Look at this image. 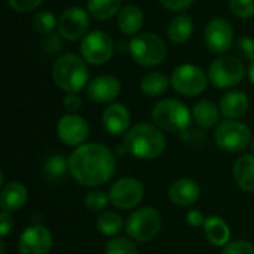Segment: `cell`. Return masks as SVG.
<instances>
[{
    "label": "cell",
    "mask_w": 254,
    "mask_h": 254,
    "mask_svg": "<svg viewBox=\"0 0 254 254\" xmlns=\"http://www.w3.org/2000/svg\"><path fill=\"white\" fill-rule=\"evenodd\" d=\"M68 170L73 179L85 188L107 183L116 170L115 155L101 143H85L68 156Z\"/></svg>",
    "instance_id": "cell-1"
},
{
    "label": "cell",
    "mask_w": 254,
    "mask_h": 254,
    "mask_svg": "<svg viewBox=\"0 0 254 254\" xmlns=\"http://www.w3.org/2000/svg\"><path fill=\"white\" fill-rule=\"evenodd\" d=\"M124 147L137 159L152 161L165 150L164 132L152 124H137L125 134Z\"/></svg>",
    "instance_id": "cell-2"
},
{
    "label": "cell",
    "mask_w": 254,
    "mask_h": 254,
    "mask_svg": "<svg viewBox=\"0 0 254 254\" xmlns=\"http://www.w3.org/2000/svg\"><path fill=\"white\" fill-rule=\"evenodd\" d=\"M52 77L55 85L67 94H77L88 83L89 70L85 60L74 54H65L55 60Z\"/></svg>",
    "instance_id": "cell-3"
},
{
    "label": "cell",
    "mask_w": 254,
    "mask_h": 254,
    "mask_svg": "<svg viewBox=\"0 0 254 254\" xmlns=\"http://www.w3.org/2000/svg\"><path fill=\"white\" fill-rule=\"evenodd\" d=\"M152 121L161 131L182 132L190 124V112L182 101L165 98L155 104L152 110Z\"/></svg>",
    "instance_id": "cell-4"
},
{
    "label": "cell",
    "mask_w": 254,
    "mask_h": 254,
    "mask_svg": "<svg viewBox=\"0 0 254 254\" xmlns=\"http://www.w3.org/2000/svg\"><path fill=\"white\" fill-rule=\"evenodd\" d=\"M128 51L135 63L144 67H155L167 58L165 42L153 33L135 34L128 43Z\"/></svg>",
    "instance_id": "cell-5"
},
{
    "label": "cell",
    "mask_w": 254,
    "mask_h": 254,
    "mask_svg": "<svg viewBox=\"0 0 254 254\" xmlns=\"http://www.w3.org/2000/svg\"><path fill=\"white\" fill-rule=\"evenodd\" d=\"M162 228V217L158 210L152 207H143L135 210L125 223L127 235L138 243L152 241Z\"/></svg>",
    "instance_id": "cell-6"
},
{
    "label": "cell",
    "mask_w": 254,
    "mask_h": 254,
    "mask_svg": "<svg viewBox=\"0 0 254 254\" xmlns=\"http://www.w3.org/2000/svg\"><path fill=\"white\" fill-rule=\"evenodd\" d=\"M214 140L222 150L229 153H238L250 144L252 131L243 122H238L235 119H226L217 125Z\"/></svg>",
    "instance_id": "cell-7"
},
{
    "label": "cell",
    "mask_w": 254,
    "mask_h": 254,
    "mask_svg": "<svg viewBox=\"0 0 254 254\" xmlns=\"http://www.w3.org/2000/svg\"><path fill=\"white\" fill-rule=\"evenodd\" d=\"M246 67L240 58L222 57L211 63L208 68V80L220 89L232 88L243 82Z\"/></svg>",
    "instance_id": "cell-8"
},
{
    "label": "cell",
    "mask_w": 254,
    "mask_h": 254,
    "mask_svg": "<svg viewBox=\"0 0 254 254\" xmlns=\"http://www.w3.org/2000/svg\"><path fill=\"white\" fill-rule=\"evenodd\" d=\"M208 76L193 64H182L171 74L173 88L186 97H195L205 91Z\"/></svg>",
    "instance_id": "cell-9"
},
{
    "label": "cell",
    "mask_w": 254,
    "mask_h": 254,
    "mask_svg": "<svg viewBox=\"0 0 254 254\" xmlns=\"http://www.w3.org/2000/svg\"><path fill=\"white\" fill-rule=\"evenodd\" d=\"M115 51L112 37L101 30L91 31L85 34L80 42V54L83 60L94 65H101L107 63Z\"/></svg>",
    "instance_id": "cell-10"
},
{
    "label": "cell",
    "mask_w": 254,
    "mask_h": 254,
    "mask_svg": "<svg viewBox=\"0 0 254 254\" xmlns=\"http://www.w3.org/2000/svg\"><path fill=\"white\" fill-rule=\"evenodd\" d=\"M143 198H144V188L134 177H122L116 180L109 190L110 204L119 210L135 208L143 201Z\"/></svg>",
    "instance_id": "cell-11"
},
{
    "label": "cell",
    "mask_w": 254,
    "mask_h": 254,
    "mask_svg": "<svg viewBox=\"0 0 254 254\" xmlns=\"http://www.w3.org/2000/svg\"><path fill=\"white\" fill-rule=\"evenodd\" d=\"M204 39L207 48L213 54H223L234 46V28L226 19L214 18L207 24Z\"/></svg>",
    "instance_id": "cell-12"
},
{
    "label": "cell",
    "mask_w": 254,
    "mask_h": 254,
    "mask_svg": "<svg viewBox=\"0 0 254 254\" xmlns=\"http://www.w3.org/2000/svg\"><path fill=\"white\" fill-rule=\"evenodd\" d=\"M57 135L58 138L70 147H79L85 144V140L89 135L88 122L77 115L68 113L64 115L57 125Z\"/></svg>",
    "instance_id": "cell-13"
},
{
    "label": "cell",
    "mask_w": 254,
    "mask_h": 254,
    "mask_svg": "<svg viewBox=\"0 0 254 254\" xmlns=\"http://www.w3.org/2000/svg\"><path fill=\"white\" fill-rule=\"evenodd\" d=\"M52 249V235L43 225L28 226L18 240L19 254H48Z\"/></svg>",
    "instance_id": "cell-14"
},
{
    "label": "cell",
    "mask_w": 254,
    "mask_h": 254,
    "mask_svg": "<svg viewBox=\"0 0 254 254\" xmlns=\"http://www.w3.org/2000/svg\"><path fill=\"white\" fill-rule=\"evenodd\" d=\"M89 27V15L82 7L65 9L58 19V33L67 40H77L85 37Z\"/></svg>",
    "instance_id": "cell-15"
},
{
    "label": "cell",
    "mask_w": 254,
    "mask_h": 254,
    "mask_svg": "<svg viewBox=\"0 0 254 254\" xmlns=\"http://www.w3.org/2000/svg\"><path fill=\"white\" fill-rule=\"evenodd\" d=\"M119 92L121 82L118 77L112 74H100L94 77L86 88L88 98L97 104H107L113 101L119 95Z\"/></svg>",
    "instance_id": "cell-16"
},
{
    "label": "cell",
    "mask_w": 254,
    "mask_h": 254,
    "mask_svg": "<svg viewBox=\"0 0 254 254\" xmlns=\"http://www.w3.org/2000/svg\"><path fill=\"white\" fill-rule=\"evenodd\" d=\"M101 122H103L104 129L110 135H122L129 131L131 113L127 109V106L121 103H113L104 109Z\"/></svg>",
    "instance_id": "cell-17"
},
{
    "label": "cell",
    "mask_w": 254,
    "mask_h": 254,
    "mask_svg": "<svg viewBox=\"0 0 254 254\" xmlns=\"http://www.w3.org/2000/svg\"><path fill=\"white\" fill-rule=\"evenodd\" d=\"M199 195L198 183L190 179H179L168 189V198L177 207H190L198 201Z\"/></svg>",
    "instance_id": "cell-18"
},
{
    "label": "cell",
    "mask_w": 254,
    "mask_h": 254,
    "mask_svg": "<svg viewBox=\"0 0 254 254\" xmlns=\"http://www.w3.org/2000/svg\"><path fill=\"white\" fill-rule=\"evenodd\" d=\"M27 198H28V192H27V188L22 183L10 182L7 185H3V188L0 190L1 211L13 213L16 210H19L27 202Z\"/></svg>",
    "instance_id": "cell-19"
},
{
    "label": "cell",
    "mask_w": 254,
    "mask_h": 254,
    "mask_svg": "<svg viewBox=\"0 0 254 254\" xmlns=\"http://www.w3.org/2000/svg\"><path fill=\"white\" fill-rule=\"evenodd\" d=\"M250 107L249 97L243 91H229L226 92L219 104L220 113L228 119H238L247 113Z\"/></svg>",
    "instance_id": "cell-20"
},
{
    "label": "cell",
    "mask_w": 254,
    "mask_h": 254,
    "mask_svg": "<svg viewBox=\"0 0 254 254\" xmlns=\"http://www.w3.org/2000/svg\"><path fill=\"white\" fill-rule=\"evenodd\" d=\"M144 24V13L135 4H127L118 13V28L124 34H137Z\"/></svg>",
    "instance_id": "cell-21"
},
{
    "label": "cell",
    "mask_w": 254,
    "mask_h": 254,
    "mask_svg": "<svg viewBox=\"0 0 254 254\" xmlns=\"http://www.w3.org/2000/svg\"><path fill=\"white\" fill-rule=\"evenodd\" d=\"M234 179L244 192H254V155H243L234 164Z\"/></svg>",
    "instance_id": "cell-22"
},
{
    "label": "cell",
    "mask_w": 254,
    "mask_h": 254,
    "mask_svg": "<svg viewBox=\"0 0 254 254\" xmlns=\"http://www.w3.org/2000/svg\"><path fill=\"white\" fill-rule=\"evenodd\" d=\"M204 232L207 240L217 247H225L231 240V229L228 223L217 216H211L204 223Z\"/></svg>",
    "instance_id": "cell-23"
},
{
    "label": "cell",
    "mask_w": 254,
    "mask_h": 254,
    "mask_svg": "<svg viewBox=\"0 0 254 254\" xmlns=\"http://www.w3.org/2000/svg\"><path fill=\"white\" fill-rule=\"evenodd\" d=\"M168 37L176 45H185L193 34V21L189 15H177L168 24Z\"/></svg>",
    "instance_id": "cell-24"
},
{
    "label": "cell",
    "mask_w": 254,
    "mask_h": 254,
    "mask_svg": "<svg viewBox=\"0 0 254 254\" xmlns=\"http://www.w3.org/2000/svg\"><path fill=\"white\" fill-rule=\"evenodd\" d=\"M192 116L195 122L202 128H213L219 124L220 109L210 100H202L196 103L192 109Z\"/></svg>",
    "instance_id": "cell-25"
},
{
    "label": "cell",
    "mask_w": 254,
    "mask_h": 254,
    "mask_svg": "<svg viewBox=\"0 0 254 254\" xmlns=\"http://www.w3.org/2000/svg\"><path fill=\"white\" fill-rule=\"evenodd\" d=\"M88 12L98 21L110 19L121 12V0H88Z\"/></svg>",
    "instance_id": "cell-26"
},
{
    "label": "cell",
    "mask_w": 254,
    "mask_h": 254,
    "mask_svg": "<svg viewBox=\"0 0 254 254\" xmlns=\"http://www.w3.org/2000/svg\"><path fill=\"white\" fill-rule=\"evenodd\" d=\"M140 89L149 97H158L168 89V79L161 71H150L141 79Z\"/></svg>",
    "instance_id": "cell-27"
},
{
    "label": "cell",
    "mask_w": 254,
    "mask_h": 254,
    "mask_svg": "<svg viewBox=\"0 0 254 254\" xmlns=\"http://www.w3.org/2000/svg\"><path fill=\"white\" fill-rule=\"evenodd\" d=\"M95 226H97V229L100 231L101 235H104V237H115V235H118L122 231L124 220L115 211H104L103 214L98 216Z\"/></svg>",
    "instance_id": "cell-28"
},
{
    "label": "cell",
    "mask_w": 254,
    "mask_h": 254,
    "mask_svg": "<svg viewBox=\"0 0 254 254\" xmlns=\"http://www.w3.org/2000/svg\"><path fill=\"white\" fill-rule=\"evenodd\" d=\"M58 27V21L51 10H39L33 15V28L39 34H51Z\"/></svg>",
    "instance_id": "cell-29"
},
{
    "label": "cell",
    "mask_w": 254,
    "mask_h": 254,
    "mask_svg": "<svg viewBox=\"0 0 254 254\" xmlns=\"http://www.w3.org/2000/svg\"><path fill=\"white\" fill-rule=\"evenodd\" d=\"M68 170V159H65L63 155H52L45 162V173L51 179H60L63 177Z\"/></svg>",
    "instance_id": "cell-30"
},
{
    "label": "cell",
    "mask_w": 254,
    "mask_h": 254,
    "mask_svg": "<svg viewBox=\"0 0 254 254\" xmlns=\"http://www.w3.org/2000/svg\"><path fill=\"white\" fill-rule=\"evenodd\" d=\"M106 254H138V250L135 247V244L125 238V237H116L112 241L107 243L106 246Z\"/></svg>",
    "instance_id": "cell-31"
},
{
    "label": "cell",
    "mask_w": 254,
    "mask_h": 254,
    "mask_svg": "<svg viewBox=\"0 0 254 254\" xmlns=\"http://www.w3.org/2000/svg\"><path fill=\"white\" fill-rule=\"evenodd\" d=\"M83 202L89 211L98 213V211H103L106 208V205L110 202V199H109V195L104 193L103 190H92V192L86 193Z\"/></svg>",
    "instance_id": "cell-32"
},
{
    "label": "cell",
    "mask_w": 254,
    "mask_h": 254,
    "mask_svg": "<svg viewBox=\"0 0 254 254\" xmlns=\"http://www.w3.org/2000/svg\"><path fill=\"white\" fill-rule=\"evenodd\" d=\"M235 52L241 61H253L254 60V39L243 36L235 43Z\"/></svg>",
    "instance_id": "cell-33"
},
{
    "label": "cell",
    "mask_w": 254,
    "mask_h": 254,
    "mask_svg": "<svg viewBox=\"0 0 254 254\" xmlns=\"http://www.w3.org/2000/svg\"><path fill=\"white\" fill-rule=\"evenodd\" d=\"M229 7L240 18H250L254 15V0H229Z\"/></svg>",
    "instance_id": "cell-34"
},
{
    "label": "cell",
    "mask_w": 254,
    "mask_h": 254,
    "mask_svg": "<svg viewBox=\"0 0 254 254\" xmlns=\"http://www.w3.org/2000/svg\"><path fill=\"white\" fill-rule=\"evenodd\" d=\"M222 254H254V246L244 240L232 241L225 246Z\"/></svg>",
    "instance_id": "cell-35"
},
{
    "label": "cell",
    "mask_w": 254,
    "mask_h": 254,
    "mask_svg": "<svg viewBox=\"0 0 254 254\" xmlns=\"http://www.w3.org/2000/svg\"><path fill=\"white\" fill-rule=\"evenodd\" d=\"M43 0H7V4L15 10V12H19V13H24V12H31L34 10L37 6H40Z\"/></svg>",
    "instance_id": "cell-36"
},
{
    "label": "cell",
    "mask_w": 254,
    "mask_h": 254,
    "mask_svg": "<svg viewBox=\"0 0 254 254\" xmlns=\"http://www.w3.org/2000/svg\"><path fill=\"white\" fill-rule=\"evenodd\" d=\"M159 1H161V4L165 9H168L171 12L185 10V9H188L193 3V0H159Z\"/></svg>",
    "instance_id": "cell-37"
},
{
    "label": "cell",
    "mask_w": 254,
    "mask_h": 254,
    "mask_svg": "<svg viewBox=\"0 0 254 254\" xmlns=\"http://www.w3.org/2000/svg\"><path fill=\"white\" fill-rule=\"evenodd\" d=\"M82 106V98L77 95V94H67L65 98H64V107L67 112L70 113H74L80 109Z\"/></svg>",
    "instance_id": "cell-38"
},
{
    "label": "cell",
    "mask_w": 254,
    "mask_h": 254,
    "mask_svg": "<svg viewBox=\"0 0 254 254\" xmlns=\"http://www.w3.org/2000/svg\"><path fill=\"white\" fill-rule=\"evenodd\" d=\"M13 228V220L10 217V213L7 211H1L0 214V237L4 238Z\"/></svg>",
    "instance_id": "cell-39"
},
{
    "label": "cell",
    "mask_w": 254,
    "mask_h": 254,
    "mask_svg": "<svg viewBox=\"0 0 254 254\" xmlns=\"http://www.w3.org/2000/svg\"><path fill=\"white\" fill-rule=\"evenodd\" d=\"M186 220H188V223L190 225V226H193V228H199V226H204V223H205V217H204V214L201 213V211H198V210H190L189 213H188V216H186Z\"/></svg>",
    "instance_id": "cell-40"
},
{
    "label": "cell",
    "mask_w": 254,
    "mask_h": 254,
    "mask_svg": "<svg viewBox=\"0 0 254 254\" xmlns=\"http://www.w3.org/2000/svg\"><path fill=\"white\" fill-rule=\"evenodd\" d=\"M249 77H250V80L253 82L254 85V60L250 63V67H249Z\"/></svg>",
    "instance_id": "cell-41"
},
{
    "label": "cell",
    "mask_w": 254,
    "mask_h": 254,
    "mask_svg": "<svg viewBox=\"0 0 254 254\" xmlns=\"http://www.w3.org/2000/svg\"><path fill=\"white\" fill-rule=\"evenodd\" d=\"M0 254H4V243H0Z\"/></svg>",
    "instance_id": "cell-42"
},
{
    "label": "cell",
    "mask_w": 254,
    "mask_h": 254,
    "mask_svg": "<svg viewBox=\"0 0 254 254\" xmlns=\"http://www.w3.org/2000/svg\"><path fill=\"white\" fill-rule=\"evenodd\" d=\"M253 150H254V141H253Z\"/></svg>",
    "instance_id": "cell-43"
}]
</instances>
